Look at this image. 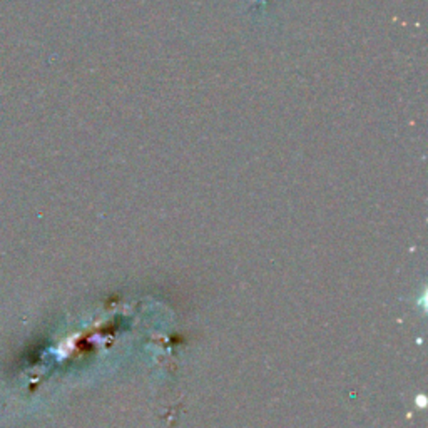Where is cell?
<instances>
[{"label": "cell", "mask_w": 428, "mask_h": 428, "mask_svg": "<svg viewBox=\"0 0 428 428\" xmlns=\"http://www.w3.org/2000/svg\"><path fill=\"white\" fill-rule=\"evenodd\" d=\"M256 2H261V3H266L268 0H256Z\"/></svg>", "instance_id": "6da1fadb"}]
</instances>
